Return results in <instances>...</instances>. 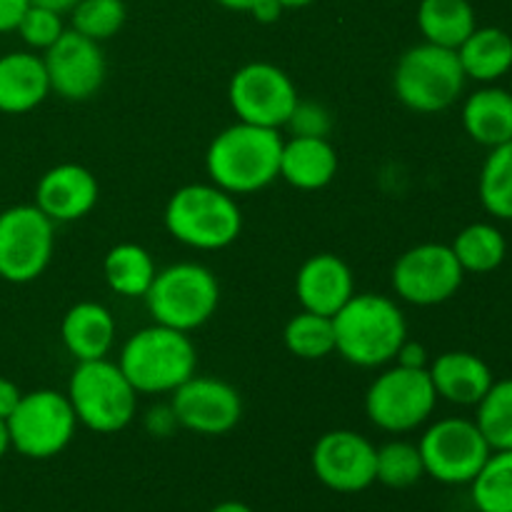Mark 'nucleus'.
I'll return each instance as SVG.
<instances>
[{"label": "nucleus", "instance_id": "f257e3e1", "mask_svg": "<svg viewBox=\"0 0 512 512\" xmlns=\"http://www.w3.org/2000/svg\"><path fill=\"white\" fill-rule=\"evenodd\" d=\"M283 135L275 128L235 123L220 130L205 153L210 183L230 195H253L280 178Z\"/></svg>", "mask_w": 512, "mask_h": 512}, {"label": "nucleus", "instance_id": "f03ea898", "mask_svg": "<svg viewBox=\"0 0 512 512\" xmlns=\"http://www.w3.org/2000/svg\"><path fill=\"white\" fill-rule=\"evenodd\" d=\"M335 353L358 368H383L393 363L408 340V320L393 298L380 293H355L333 315Z\"/></svg>", "mask_w": 512, "mask_h": 512}, {"label": "nucleus", "instance_id": "7ed1b4c3", "mask_svg": "<svg viewBox=\"0 0 512 512\" xmlns=\"http://www.w3.org/2000/svg\"><path fill=\"white\" fill-rule=\"evenodd\" d=\"M120 370L138 395H168L198 368V350L183 330L153 323L125 340Z\"/></svg>", "mask_w": 512, "mask_h": 512}, {"label": "nucleus", "instance_id": "20e7f679", "mask_svg": "<svg viewBox=\"0 0 512 512\" xmlns=\"http://www.w3.org/2000/svg\"><path fill=\"white\" fill-rule=\"evenodd\" d=\"M165 230L195 250H223L238 240L243 213L235 195L213 183H190L175 190L165 205Z\"/></svg>", "mask_w": 512, "mask_h": 512}, {"label": "nucleus", "instance_id": "39448f33", "mask_svg": "<svg viewBox=\"0 0 512 512\" xmlns=\"http://www.w3.org/2000/svg\"><path fill=\"white\" fill-rule=\"evenodd\" d=\"M465 70L458 50L420 43L405 50L393 70V90L413 113L433 115L455 105L463 95Z\"/></svg>", "mask_w": 512, "mask_h": 512}, {"label": "nucleus", "instance_id": "423d86ee", "mask_svg": "<svg viewBox=\"0 0 512 512\" xmlns=\"http://www.w3.org/2000/svg\"><path fill=\"white\" fill-rule=\"evenodd\" d=\"M68 400L80 425L100 435L128 428L138 410V393L118 363L108 358L75 365L68 383Z\"/></svg>", "mask_w": 512, "mask_h": 512}, {"label": "nucleus", "instance_id": "0eeeda50", "mask_svg": "<svg viewBox=\"0 0 512 512\" xmlns=\"http://www.w3.org/2000/svg\"><path fill=\"white\" fill-rule=\"evenodd\" d=\"M220 283L203 263H175L155 273L145 305L155 323L193 333L215 315Z\"/></svg>", "mask_w": 512, "mask_h": 512}, {"label": "nucleus", "instance_id": "6e6552de", "mask_svg": "<svg viewBox=\"0 0 512 512\" xmlns=\"http://www.w3.org/2000/svg\"><path fill=\"white\" fill-rule=\"evenodd\" d=\"M438 405L428 368H393L383 370L365 393V415L375 428L385 433L403 435L428 423Z\"/></svg>", "mask_w": 512, "mask_h": 512}, {"label": "nucleus", "instance_id": "1a4fd4ad", "mask_svg": "<svg viewBox=\"0 0 512 512\" xmlns=\"http://www.w3.org/2000/svg\"><path fill=\"white\" fill-rule=\"evenodd\" d=\"M10 448L30 460H50L63 453L75 438L78 418L68 395L58 390L23 393L8 420Z\"/></svg>", "mask_w": 512, "mask_h": 512}, {"label": "nucleus", "instance_id": "9d476101", "mask_svg": "<svg viewBox=\"0 0 512 512\" xmlns=\"http://www.w3.org/2000/svg\"><path fill=\"white\" fill-rule=\"evenodd\" d=\"M55 223L38 205H13L0 213V278L25 285L48 270Z\"/></svg>", "mask_w": 512, "mask_h": 512}, {"label": "nucleus", "instance_id": "9b49d317", "mask_svg": "<svg viewBox=\"0 0 512 512\" xmlns=\"http://www.w3.org/2000/svg\"><path fill=\"white\" fill-rule=\"evenodd\" d=\"M228 100L240 123L280 130L293 115L300 95L283 68L255 60L235 70L228 85Z\"/></svg>", "mask_w": 512, "mask_h": 512}, {"label": "nucleus", "instance_id": "f8f14e48", "mask_svg": "<svg viewBox=\"0 0 512 512\" xmlns=\"http://www.w3.org/2000/svg\"><path fill=\"white\" fill-rule=\"evenodd\" d=\"M425 475L443 485H470L493 453L475 420L443 418L430 425L418 443Z\"/></svg>", "mask_w": 512, "mask_h": 512}, {"label": "nucleus", "instance_id": "ddd939ff", "mask_svg": "<svg viewBox=\"0 0 512 512\" xmlns=\"http://www.w3.org/2000/svg\"><path fill=\"white\" fill-rule=\"evenodd\" d=\"M463 280L465 270L460 268L453 248L443 243H420L405 250L390 273L395 295L420 308L448 303L458 295Z\"/></svg>", "mask_w": 512, "mask_h": 512}, {"label": "nucleus", "instance_id": "4468645a", "mask_svg": "<svg viewBox=\"0 0 512 512\" xmlns=\"http://www.w3.org/2000/svg\"><path fill=\"white\" fill-rule=\"evenodd\" d=\"M50 93L70 103L90 100L105 83V55L100 43L85 38L78 30H65L43 53Z\"/></svg>", "mask_w": 512, "mask_h": 512}, {"label": "nucleus", "instance_id": "2eb2a0df", "mask_svg": "<svg viewBox=\"0 0 512 512\" xmlns=\"http://www.w3.org/2000/svg\"><path fill=\"white\" fill-rule=\"evenodd\" d=\"M378 448L355 430H330L315 443L310 465L320 483L335 493H363L375 483Z\"/></svg>", "mask_w": 512, "mask_h": 512}, {"label": "nucleus", "instance_id": "dca6fc26", "mask_svg": "<svg viewBox=\"0 0 512 512\" xmlns=\"http://www.w3.org/2000/svg\"><path fill=\"white\" fill-rule=\"evenodd\" d=\"M173 408L178 428L195 435H225L243 418V398L230 383L210 375H193L173 390Z\"/></svg>", "mask_w": 512, "mask_h": 512}, {"label": "nucleus", "instance_id": "f3484780", "mask_svg": "<svg viewBox=\"0 0 512 512\" xmlns=\"http://www.w3.org/2000/svg\"><path fill=\"white\" fill-rule=\"evenodd\" d=\"M98 178L85 165L60 163L45 170L35 185V205L53 223H73L98 205Z\"/></svg>", "mask_w": 512, "mask_h": 512}, {"label": "nucleus", "instance_id": "a211bd4d", "mask_svg": "<svg viewBox=\"0 0 512 512\" xmlns=\"http://www.w3.org/2000/svg\"><path fill=\"white\" fill-rule=\"evenodd\" d=\"M295 295L303 310L333 318L355 295V275L338 255L318 253L300 265L295 275Z\"/></svg>", "mask_w": 512, "mask_h": 512}, {"label": "nucleus", "instance_id": "6ab92c4d", "mask_svg": "<svg viewBox=\"0 0 512 512\" xmlns=\"http://www.w3.org/2000/svg\"><path fill=\"white\" fill-rule=\"evenodd\" d=\"M428 373L438 398L453 405H478L495 383L490 365L468 350L440 353L428 365Z\"/></svg>", "mask_w": 512, "mask_h": 512}, {"label": "nucleus", "instance_id": "aec40b11", "mask_svg": "<svg viewBox=\"0 0 512 512\" xmlns=\"http://www.w3.org/2000/svg\"><path fill=\"white\" fill-rule=\"evenodd\" d=\"M50 95L43 55L13 50L0 55V113L25 115Z\"/></svg>", "mask_w": 512, "mask_h": 512}, {"label": "nucleus", "instance_id": "412c9836", "mask_svg": "<svg viewBox=\"0 0 512 512\" xmlns=\"http://www.w3.org/2000/svg\"><path fill=\"white\" fill-rule=\"evenodd\" d=\"M115 333H118V323H115L113 313L95 300L75 303L60 323V338H63L65 350L78 363L108 358L115 343Z\"/></svg>", "mask_w": 512, "mask_h": 512}, {"label": "nucleus", "instance_id": "4be33fe9", "mask_svg": "<svg viewBox=\"0 0 512 512\" xmlns=\"http://www.w3.org/2000/svg\"><path fill=\"white\" fill-rule=\"evenodd\" d=\"M338 175V153L328 138L283 140L280 178L298 190H323Z\"/></svg>", "mask_w": 512, "mask_h": 512}, {"label": "nucleus", "instance_id": "5701e85b", "mask_svg": "<svg viewBox=\"0 0 512 512\" xmlns=\"http://www.w3.org/2000/svg\"><path fill=\"white\" fill-rule=\"evenodd\" d=\"M463 128L485 148H498L512 140V93L498 85H485L468 95L463 105Z\"/></svg>", "mask_w": 512, "mask_h": 512}, {"label": "nucleus", "instance_id": "b1692460", "mask_svg": "<svg viewBox=\"0 0 512 512\" xmlns=\"http://www.w3.org/2000/svg\"><path fill=\"white\" fill-rule=\"evenodd\" d=\"M458 58L468 80L498 83L512 70V35L495 25L475 28L458 48Z\"/></svg>", "mask_w": 512, "mask_h": 512}, {"label": "nucleus", "instance_id": "393cba45", "mask_svg": "<svg viewBox=\"0 0 512 512\" xmlns=\"http://www.w3.org/2000/svg\"><path fill=\"white\" fill-rule=\"evenodd\" d=\"M418 28L425 43L458 50L478 28V18L470 0H420Z\"/></svg>", "mask_w": 512, "mask_h": 512}, {"label": "nucleus", "instance_id": "a878e982", "mask_svg": "<svg viewBox=\"0 0 512 512\" xmlns=\"http://www.w3.org/2000/svg\"><path fill=\"white\" fill-rule=\"evenodd\" d=\"M155 260L143 245L138 243H120L108 250L103 260L105 283L113 293L123 298H145L148 288L153 285Z\"/></svg>", "mask_w": 512, "mask_h": 512}, {"label": "nucleus", "instance_id": "bb28decb", "mask_svg": "<svg viewBox=\"0 0 512 512\" xmlns=\"http://www.w3.org/2000/svg\"><path fill=\"white\" fill-rule=\"evenodd\" d=\"M465 273L485 275L498 270L508 255V240L493 223H470L450 243Z\"/></svg>", "mask_w": 512, "mask_h": 512}, {"label": "nucleus", "instance_id": "cd10ccee", "mask_svg": "<svg viewBox=\"0 0 512 512\" xmlns=\"http://www.w3.org/2000/svg\"><path fill=\"white\" fill-rule=\"evenodd\" d=\"M478 512H512V450H493L470 480Z\"/></svg>", "mask_w": 512, "mask_h": 512}, {"label": "nucleus", "instance_id": "c85d7f7f", "mask_svg": "<svg viewBox=\"0 0 512 512\" xmlns=\"http://www.w3.org/2000/svg\"><path fill=\"white\" fill-rule=\"evenodd\" d=\"M283 343L288 353L300 360L328 358L335 353L333 318L303 310L288 320L283 330Z\"/></svg>", "mask_w": 512, "mask_h": 512}, {"label": "nucleus", "instance_id": "c756f323", "mask_svg": "<svg viewBox=\"0 0 512 512\" xmlns=\"http://www.w3.org/2000/svg\"><path fill=\"white\" fill-rule=\"evenodd\" d=\"M483 208L493 218L512 220V140L490 150L478 180Z\"/></svg>", "mask_w": 512, "mask_h": 512}, {"label": "nucleus", "instance_id": "7c9ffc66", "mask_svg": "<svg viewBox=\"0 0 512 512\" xmlns=\"http://www.w3.org/2000/svg\"><path fill=\"white\" fill-rule=\"evenodd\" d=\"M475 408V425L490 450H512V378L495 380Z\"/></svg>", "mask_w": 512, "mask_h": 512}, {"label": "nucleus", "instance_id": "2f4dec72", "mask_svg": "<svg viewBox=\"0 0 512 512\" xmlns=\"http://www.w3.org/2000/svg\"><path fill=\"white\" fill-rule=\"evenodd\" d=\"M425 475L423 455L415 443L408 440H390L383 448H378L375 460V483L385 485L390 490H408L420 483Z\"/></svg>", "mask_w": 512, "mask_h": 512}, {"label": "nucleus", "instance_id": "473e14b6", "mask_svg": "<svg viewBox=\"0 0 512 512\" xmlns=\"http://www.w3.org/2000/svg\"><path fill=\"white\" fill-rule=\"evenodd\" d=\"M73 13V30H78L85 38L103 43L113 35L120 33L125 25L128 10H125L123 0H78Z\"/></svg>", "mask_w": 512, "mask_h": 512}, {"label": "nucleus", "instance_id": "72a5a7b5", "mask_svg": "<svg viewBox=\"0 0 512 512\" xmlns=\"http://www.w3.org/2000/svg\"><path fill=\"white\" fill-rule=\"evenodd\" d=\"M15 33L23 38V43L33 50H48L60 35L65 33V25H63V15L55 13V10L43 8V5H33L25 10V15L20 18L18 28Z\"/></svg>", "mask_w": 512, "mask_h": 512}, {"label": "nucleus", "instance_id": "f704fd0d", "mask_svg": "<svg viewBox=\"0 0 512 512\" xmlns=\"http://www.w3.org/2000/svg\"><path fill=\"white\" fill-rule=\"evenodd\" d=\"M285 128L298 138H328L333 130V113L315 100H298Z\"/></svg>", "mask_w": 512, "mask_h": 512}, {"label": "nucleus", "instance_id": "c9c22d12", "mask_svg": "<svg viewBox=\"0 0 512 512\" xmlns=\"http://www.w3.org/2000/svg\"><path fill=\"white\" fill-rule=\"evenodd\" d=\"M145 428H148L150 435H158V438H168L175 428H178V420H175L173 408L170 405H160V408H153L145 418Z\"/></svg>", "mask_w": 512, "mask_h": 512}, {"label": "nucleus", "instance_id": "e433bc0d", "mask_svg": "<svg viewBox=\"0 0 512 512\" xmlns=\"http://www.w3.org/2000/svg\"><path fill=\"white\" fill-rule=\"evenodd\" d=\"M30 0H0V33H15Z\"/></svg>", "mask_w": 512, "mask_h": 512}, {"label": "nucleus", "instance_id": "4c0bfd02", "mask_svg": "<svg viewBox=\"0 0 512 512\" xmlns=\"http://www.w3.org/2000/svg\"><path fill=\"white\" fill-rule=\"evenodd\" d=\"M395 360H398V365H403V368H428L430 365L425 345L413 343V340H405V343L400 345Z\"/></svg>", "mask_w": 512, "mask_h": 512}, {"label": "nucleus", "instance_id": "58836bf2", "mask_svg": "<svg viewBox=\"0 0 512 512\" xmlns=\"http://www.w3.org/2000/svg\"><path fill=\"white\" fill-rule=\"evenodd\" d=\"M20 398H23V393H20L18 385L0 375V420H8L10 415H13Z\"/></svg>", "mask_w": 512, "mask_h": 512}, {"label": "nucleus", "instance_id": "ea45409f", "mask_svg": "<svg viewBox=\"0 0 512 512\" xmlns=\"http://www.w3.org/2000/svg\"><path fill=\"white\" fill-rule=\"evenodd\" d=\"M250 15H253L258 23H275V20L283 15V5H280L278 0H258V3L253 5V10H250Z\"/></svg>", "mask_w": 512, "mask_h": 512}, {"label": "nucleus", "instance_id": "a19ab883", "mask_svg": "<svg viewBox=\"0 0 512 512\" xmlns=\"http://www.w3.org/2000/svg\"><path fill=\"white\" fill-rule=\"evenodd\" d=\"M30 3L33 5H43V8H50V10H55V13H70V10L75 8V3H78V0H30Z\"/></svg>", "mask_w": 512, "mask_h": 512}, {"label": "nucleus", "instance_id": "79ce46f5", "mask_svg": "<svg viewBox=\"0 0 512 512\" xmlns=\"http://www.w3.org/2000/svg\"><path fill=\"white\" fill-rule=\"evenodd\" d=\"M215 3L223 5V8H228V10H238V13H250L258 0H215Z\"/></svg>", "mask_w": 512, "mask_h": 512}, {"label": "nucleus", "instance_id": "37998d69", "mask_svg": "<svg viewBox=\"0 0 512 512\" xmlns=\"http://www.w3.org/2000/svg\"><path fill=\"white\" fill-rule=\"evenodd\" d=\"M210 512H255L250 505L240 503V500H225V503H218Z\"/></svg>", "mask_w": 512, "mask_h": 512}, {"label": "nucleus", "instance_id": "c03bdc74", "mask_svg": "<svg viewBox=\"0 0 512 512\" xmlns=\"http://www.w3.org/2000/svg\"><path fill=\"white\" fill-rule=\"evenodd\" d=\"M10 450V433H8V423L0 420V460L5 458V453Z\"/></svg>", "mask_w": 512, "mask_h": 512}, {"label": "nucleus", "instance_id": "a18cd8bd", "mask_svg": "<svg viewBox=\"0 0 512 512\" xmlns=\"http://www.w3.org/2000/svg\"><path fill=\"white\" fill-rule=\"evenodd\" d=\"M280 5H283V10H298V8H308L310 3H315V0H278Z\"/></svg>", "mask_w": 512, "mask_h": 512}]
</instances>
